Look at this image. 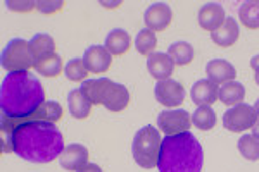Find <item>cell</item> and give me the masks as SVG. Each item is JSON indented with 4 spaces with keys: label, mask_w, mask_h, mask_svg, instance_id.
<instances>
[{
    "label": "cell",
    "mask_w": 259,
    "mask_h": 172,
    "mask_svg": "<svg viewBox=\"0 0 259 172\" xmlns=\"http://www.w3.org/2000/svg\"><path fill=\"white\" fill-rule=\"evenodd\" d=\"M4 152H14L19 158L31 163H49L61 157L64 140L59 129L49 121H23L2 138Z\"/></svg>",
    "instance_id": "obj_1"
},
{
    "label": "cell",
    "mask_w": 259,
    "mask_h": 172,
    "mask_svg": "<svg viewBox=\"0 0 259 172\" xmlns=\"http://www.w3.org/2000/svg\"><path fill=\"white\" fill-rule=\"evenodd\" d=\"M45 103V91L38 78L28 71L9 73L0 86L2 134L9 133L16 124L35 114Z\"/></svg>",
    "instance_id": "obj_2"
},
{
    "label": "cell",
    "mask_w": 259,
    "mask_h": 172,
    "mask_svg": "<svg viewBox=\"0 0 259 172\" xmlns=\"http://www.w3.org/2000/svg\"><path fill=\"white\" fill-rule=\"evenodd\" d=\"M204 148L190 131L162 138L159 172H202Z\"/></svg>",
    "instance_id": "obj_3"
},
{
    "label": "cell",
    "mask_w": 259,
    "mask_h": 172,
    "mask_svg": "<svg viewBox=\"0 0 259 172\" xmlns=\"http://www.w3.org/2000/svg\"><path fill=\"white\" fill-rule=\"evenodd\" d=\"M81 91L92 105H104L109 112H121L130 103V91L126 86L114 83L109 78L87 79L81 85Z\"/></svg>",
    "instance_id": "obj_4"
},
{
    "label": "cell",
    "mask_w": 259,
    "mask_h": 172,
    "mask_svg": "<svg viewBox=\"0 0 259 172\" xmlns=\"http://www.w3.org/2000/svg\"><path fill=\"white\" fill-rule=\"evenodd\" d=\"M162 138L161 133L152 126H144L139 129L133 138L132 153L135 158L137 165L142 169H154L157 167V160H159Z\"/></svg>",
    "instance_id": "obj_5"
},
{
    "label": "cell",
    "mask_w": 259,
    "mask_h": 172,
    "mask_svg": "<svg viewBox=\"0 0 259 172\" xmlns=\"http://www.w3.org/2000/svg\"><path fill=\"white\" fill-rule=\"evenodd\" d=\"M2 67L9 73H21L28 71L30 67H35V57H33L30 41L23 38H14L7 43V47L2 50L0 57Z\"/></svg>",
    "instance_id": "obj_6"
},
{
    "label": "cell",
    "mask_w": 259,
    "mask_h": 172,
    "mask_svg": "<svg viewBox=\"0 0 259 172\" xmlns=\"http://www.w3.org/2000/svg\"><path fill=\"white\" fill-rule=\"evenodd\" d=\"M257 123V114L254 110V107L240 103L232 108H228L223 114V126L225 129L232 133H242L252 129L254 124Z\"/></svg>",
    "instance_id": "obj_7"
},
{
    "label": "cell",
    "mask_w": 259,
    "mask_h": 172,
    "mask_svg": "<svg viewBox=\"0 0 259 172\" xmlns=\"http://www.w3.org/2000/svg\"><path fill=\"white\" fill-rule=\"evenodd\" d=\"M192 117L187 110H166L157 116V126L166 136L187 133L190 129Z\"/></svg>",
    "instance_id": "obj_8"
},
{
    "label": "cell",
    "mask_w": 259,
    "mask_h": 172,
    "mask_svg": "<svg viewBox=\"0 0 259 172\" xmlns=\"http://www.w3.org/2000/svg\"><path fill=\"white\" fill-rule=\"evenodd\" d=\"M156 100L164 107H178L183 103L185 100V90H183V85L178 83L177 79H162V81H157L156 85Z\"/></svg>",
    "instance_id": "obj_9"
},
{
    "label": "cell",
    "mask_w": 259,
    "mask_h": 172,
    "mask_svg": "<svg viewBox=\"0 0 259 172\" xmlns=\"http://www.w3.org/2000/svg\"><path fill=\"white\" fill-rule=\"evenodd\" d=\"M173 21V11L168 4L156 2L144 12V23L150 31H164Z\"/></svg>",
    "instance_id": "obj_10"
},
{
    "label": "cell",
    "mask_w": 259,
    "mask_h": 172,
    "mask_svg": "<svg viewBox=\"0 0 259 172\" xmlns=\"http://www.w3.org/2000/svg\"><path fill=\"white\" fill-rule=\"evenodd\" d=\"M225 19H227V16H225V9L221 4L209 2V4H204L199 9V24L206 31L214 33L216 29L223 26Z\"/></svg>",
    "instance_id": "obj_11"
},
{
    "label": "cell",
    "mask_w": 259,
    "mask_h": 172,
    "mask_svg": "<svg viewBox=\"0 0 259 172\" xmlns=\"http://www.w3.org/2000/svg\"><path fill=\"white\" fill-rule=\"evenodd\" d=\"M83 62H85V67L89 73L102 74L111 67L112 57H111V53L107 52L106 47L94 45V47L87 48L85 55H83Z\"/></svg>",
    "instance_id": "obj_12"
},
{
    "label": "cell",
    "mask_w": 259,
    "mask_h": 172,
    "mask_svg": "<svg viewBox=\"0 0 259 172\" xmlns=\"http://www.w3.org/2000/svg\"><path fill=\"white\" fill-rule=\"evenodd\" d=\"M59 163L62 169H66V170H74V172L80 170L83 165L89 163V150L80 143L68 145L62 150V153L59 157Z\"/></svg>",
    "instance_id": "obj_13"
},
{
    "label": "cell",
    "mask_w": 259,
    "mask_h": 172,
    "mask_svg": "<svg viewBox=\"0 0 259 172\" xmlns=\"http://www.w3.org/2000/svg\"><path fill=\"white\" fill-rule=\"evenodd\" d=\"M190 98L199 107H211L218 100V85L209 79H200L190 90Z\"/></svg>",
    "instance_id": "obj_14"
},
{
    "label": "cell",
    "mask_w": 259,
    "mask_h": 172,
    "mask_svg": "<svg viewBox=\"0 0 259 172\" xmlns=\"http://www.w3.org/2000/svg\"><path fill=\"white\" fill-rule=\"evenodd\" d=\"M206 74L214 85H225V83L235 79L237 69L225 59H212L206 66Z\"/></svg>",
    "instance_id": "obj_15"
},
{
    "label": "cell",
    "mask_w": 259,
    "mask_h": 172,
    "mask_svg": "<svg viewBox=\"0 0 259 172\" xmlns=\"http://www.w3.org/2000/svg\"><path fill=\"white\" fill-rule=\"evenodd\" d=\"M147 69L150 76H154L157 81H162V79H169V76H173L175 62L171 61L168 53L154 52L152 55L147 57Z\"/></svg>",
    "instance_id": "obj_16"
},
{
    "label": "cell",
    "mask_w": 259,
    "mask_h": 172,
    "mask_svg": "<svg viewBox=\"0 0 259 172\" xmlns=\"http://www.w3.org/2000/svg\"><path fill=\"white\" fill-rule=\"evenodd\" d=\"M239 35H240L239 24H237V21L230 16V18L225 19L223 26H221L220 29H216L214 33H211V40L214 41L218 47L228 48V47H232L237 40H239Z\"/></svg>",
    "instance_id": "obj_17"
},
{
    "label": "cell",
    "mask_w": 259,
    "mask_h": 172,
    "mask_svg": "<svg viewBox=\"0 0 259 172\" xmlns=\"http://www.w3.org/2000/svg\"><path fill=\"white\" fill-rule=\"evenodd\" d=\"M218 98L227 107L240 105L245 98V88L239 81H228L218 88Z\"/></svg>",
    "instance_id": "obj_18"
},
{
    "label": "cell",
    "mask_w": 259,
    "mask_h": 172,
    "mask_svg": "<svg viewBox=\"0 0 259 172\" xmlns=\"http://www.w3.org/2000/svg\"><path fill=\"white\" fill-rule=\"evenodd\" d=\"M30 47L33 52V57H35V64L36 62H41L45 59L52 57L56 53V41L47 33H38L30 40Z\"/></svg>",
    "instance_id": "obj_19"
},
{
    "label": "cell",
    "mask_w": 259,
    "mask_h": 172,
    "mask_svg": "<svg viewBox=\"0 0 259 172\" xmlns=\"http://www.w3.org/2000/svg\"><path fill=\"white\" fill-rule=\"evenodd\" d=\"M68 108H69V114L73 116L74 119H87V117L90 116L92 103L89 102V98L83 95L81 88L71 90L68 93Z\"/></svg>",
    "instance_id": "obj_20"
},
{
    "label": "cell",
    "mask_w": 259,
    "mask_h": 172,
    "mask_svg": "<svg viewBox=\"0 0 259 172\" xmlns=\"http://www.w3.org/2000/svg\"><path fill=\"white\" fill-rule=\"evenodd\" d=\"M62 112H64V110H62V107L59 105V103H57L56 100H50V102H45L44 105H41L38 110L35 112V114H31L30 117H26L24 121H49V123L56 124L57 121H59L61 117H62ZM21 123H23V121H21ZM18 124H16V126H18ZM12 129H14V128H12ZM12 129H11V131H12ZM11 131L6 133V134H2V138L9 136Z\"/></svg>",
    "instance_id": "obj_21"
},
{
    "label": "cell",
    "mask_w": 259,
    "mask_h": 172,
    "mask_svg": "<svg viewBox=\"0 0 259 172\" xmlns=\"http://www.w3.org/2000/svg\"><path fill=\"white\" fill-rule=\"evenodd\" d=\"M132 47V38L124 29H112L106 38V48L111 55H123Z\"/></svg>",
    "instance_id": "obj_22"
},
{
    "label": "cell",
    "mask_w": 259,
    "mask_h": 172,
    "mask_svg": "<svg viewBox=\"0 0 259 172\" xmlns=\"http://www.w3.org/2000/svg\"><path fill=\"white\" fill-rule=\"evenodd\" d=\"M168 55L177 66H187L194 61V47L187 41H177L168 48Z\"/></svg>",
    "instance_id": "obj_23"
},
{
    "label": "cell",
    "mask_w": 259,
    "mask_h": 172,
    "mask_svg": "<svg viewBox=\"0 0 259 172\" xmlns=\"http://www.w3.org/2000/svg\"><path fill=\"white\" fill-rule=\"evenodd\" d=\"M239 18L245 28L259 29V0H249L239 7Z\"/></svg>",
    "instance_id": "obj_24"
},
{
    "label": "cell",
    "mask_w": 259,
    "mask_h": 172,
    "mask_svg": "<svg viewBox=\"0 0 259 172\" xmlns=\"http://www.w3.org/2000/svg\"><path fill=\"white\" fill-rule=\"evenodd\" d=\"M157 47V38L154 35V31H150L149 28L145 29H140L139 35L135 38V48L140 55H145V57H150L154 53V50Z\"/></svg>",
    "instance_id": "obj_25"
},
{
    "label": "cell",
    "mask_w": 259,
    "mask_h": 172,
    "mask_svg": "<svg viewBox=\"0 0 259 172\" xmlns=\"http://www.w3.org/2000/svg\"><path fill=\"white\" fill-rule=\"evenodd\" d=\"M239 152L245 160H259V138L254 134H244L239 140Z\"/></svg>",
    "instance_id": "obj_26"
},
{
    "label": "cell",
    "mask_w": 259,
    "mask_h": 172,
    "mask_svg": "<svg viewBox=\"0 0 259 172\" xmlns=\"http://www.w3.org/2000/svg\"><path fill=\"white\" fill-rule=\"evenodd\" d=\"M192 124L202 131H209L216 126V114L211 107H199L192 114Z\"/></svg>",
    "instance_id": "obj_27"
},
{
    "label": "cell",
    "mask_w": 259,
    "mask_h": 172,
    "mask_svg": "<svg viewBox=\"0 0 259 172\" xmlns=\"http://www.w3.org/2000/svg\"><path fill=\"white\" fill-rule=\"evenodd\" d=\"M35 69L38 71V74H41V76L56 78L62 73V59L57 53H54L52 57L45 59L41 62H36Z\"/></svg>",
    "instance_id": "obj_28"
},
{
    "label": "cell",
    "mask_w": 259,
    "mask_h": 172,
    "mask_svg": "<svg viewBox=\"0 0 259 172\" xmlns=\"http://www.w3.org/2000/svg\"><path fill=\"white\" fill-rule=\"evenodd\" d=\"M64 74L69 81H85L89 71H87L83 59H71L64 67Z\"/></svg>",
    "instance_id": "obj_29"
},
{
    "label": "cell",
    "mask_w": 259,
    "mask_h": 172,
    "mask_svg": "<svg viewBox=\"0 0 259 172\" xmlns=\"http://www.w3.org/2000/svg\"><path fill=\"white\" fill-rule=\"evenodd\" d=\"M64 2L57 0V2H44V0H38L35 2V9H38L41 14H52V12H57L62 9Z\"/></svg>",
    "instance_id": "obj_30"
},
{
    "label": "cell",
    "mask_w": 259,
    "mask_h": 172,
    "mask_svg": "<svg viewBox=\"0 0 259 172\" xmlns=\"http://www.w3.org/2000/svg\"><path fill=\"white\" fill-rule=\"evenodd\" d=\"M7 7L11 11H21V12H28L31 9H35V2H7Z\"/></svg>",
    "instance_id": "obj_31"
},
{
    "label": "cell",
    "mask_w": 259,
    "mask_h": 172,
    "mask_svg": "<svg viewBox=\"0 0 259 172\" xmlns=\"http://www.w3.org/2000/svg\"><path fill=\"white\" fill-rule=\"evenodd\" d=\"M76 172H102V169H100L97 163H87V165H83L81 169Z\"/></svg>",
    "instance_id": "obj_32"
},
{
    "label": "cell",
    "mask_w": 259,
    "mask_h": 172,
    "mask_svg": "<svg viewBox=\"0 0 259 172\" xmlns=\"http://www.w3.org/2000/svg\"><path fill=\"white\" fill-rule=\"evenodd\" d=\"M250 67H252L256 73H259V55H254L250 59Z\"/></svg>",
    "instance_id": "obj_33"
},
{
    "label": "cell",
    "mask_w": 259,
    "mask_h": 172,
    "mask_svg": "<svg viewBox=\"0 0 259 172\" xmlns=\"http://www.w3.org/2000/svg\"><path fill=\"white\" fill-rule=\"evenodd\" d=\"M252 134L256 138H259V117H257V123L254 124V128H252Z\"/></svg>",
    "instance_id": "obj_34"
},
{
    "label": "cell",
    "mask_w": 259,
    "mask_h": 172,
    "mask_svg": "<svg viewBox=\"0 0 259 172\" xmlns=\"http://www.w3.org/2000/svg\"><path fill=\"white\" fill-rule=\"evenodd\" d=\"M254 110H256V114H257V117H259V98L256 100V103H254Z\"/></svg>",
    "instance_id": "obj_35"
},
{
    "label": "cell",
    "mask_w": 259,
    "mask_h": 172,
    "mask_svg": "<svg viewBox=\"0 0 259 172\" xmlns=\"http://www.w3.org/2000/svg\"><path fill=\"white\" fill-rule=\"evenodd\" d=\"M254 79H256V83L259 85V73H256V76H254Z\"/></svg>",
    "instance_id": "obj_36"
}]
</instances>
